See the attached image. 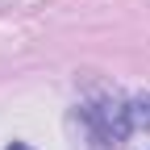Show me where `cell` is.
Returning <instances> with one entry per match:
<instances>
[{"mask_svg":"<svg viewBox=\"0 0 150 150\" xmlns=\"http://www.w3.org/2000/svg\"><path fill=\"white\" fill-rule=\"evenodd\" d=\"M8 150H29V146H25V142H13V146H8Z\"/></svg>","mask_w":150,"mask_h":150,"instance_id":"6da1fadb","label":"cell"}]
</instances>
